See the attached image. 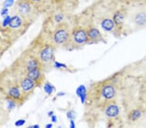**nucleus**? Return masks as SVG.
I'll list each match as a JSON object with an SVG mask.
<instances>
[{"instance_id":"obj_1","label":"nucleus","mask_w":146,"mask_h":128,"mask_svg":"<svg viewBox=\"0 0 146 128\" xmlns=\"http://www.w3.org/2000/svg\"><path fill=\"white\" fill-rule=\"evenodd\" d=\"M131 23L136 29H142L146 27V11L139 10L132 14L130 19Z\"/></svg>"},{"instance_id":"obj_2","label":"nucleus","mask_w":146,"mask_h":128,"mask_svg":"<svg viewBox=\"0 0 146 128\" xmlns=\"http://www.w3.org/2000/svg\"><path fill=\"white\" fill-rule=\"evenodd\" d=\"M69 38V34L64 29H59L54 34L53 39L56 43L62 44L67 41Z\"/></svg>"},{"instance_id":"obj_3","label":"nucleus","mask_w":146,"mask_h":128,"mask_svg":"<svg viewBox=\"0 0 146 128\" xmlns=\"http://www.w3.org/2000/svg\"><path fill=\"white\" fill-rule=\"evenodd\" d=\"M74 39L78 44L85 43L88 39V32L84 29L77 30L74 34Z\"/></svg>"},{"instance_id":"obj_4","label":"nucleus","mask_w":146,"mask_h":128,"mask_svg":"<svg viewBox=\"0 0 146 128\" xmlns=\"http://www.w3.org/2000/svg\"><path fill=\"white\" fill-rule=\"evenodd\" d=\"M53 49L49 47L42 51L40 53V58L43 62H48L51 61L53 56Z\"/></svg>"},{"instance_id":"obj_5","label":"nucleus","mask_w":146,"mask_h":128,"mask_svg":"<svg viewBox=\"0 0 146 128\" xmlns=\"http://www.w3.org/2000/svg\"><path fill=\"white\" fill-rule=\"evenodd\" d=\"M115 89L112 85H108L103 87L102 90V95L106 99H111L115 96Z\"/></svg>"},{"instance_id":"obj_6","label":"nucleus","mask_w":146,"mask_h":128,"mask_svg":"<svg viewBox=\"0 0 146 128\" xmlns=\"http://www.w3.org/2000/svg\"><path fill=\"white\" fill-rule=\"evenodd\" d=\"M18 10L20 14H22V16H27L30 13L31 7L29 3L23 1L22 3L18 4Z\"/></svg>"},{"instance_id":"obj_7","label":"nucleus","mask_w":146,"mask_h":128,"mask_svg":"<svg viewBox=\"0 0 146 128\" xmlns=\"http://www.w3.org/2000/svg\"><path fill=\"white\" fill-rule=\"evenodd\" d=\"M34 85H35L34 81L28 77L23 79L22 81V83H21V87H22V89L23 91H25V92L29 91L31 90L34 87Z\"/></svg>"},{"instance_id":"obj_8","label":"nucleus","mask_w":146,"mask_h":128,"mask_svg":"<svg viewBox=\"0 0 146 128\" xmlns=\"http://www.w3.org/2000/svg\"><path fill=\"white\" fill-rule=\"evenodd\" d=\"M119 108L115 105H110L105 110V114L109 117H115L119 114Z\"/></svg>"},{"instance_id":"obj_9","label":"nucleus","mask_w":146,"mask_h":128,"mask_svg":"<svg viewBox=\"0 0 146 128\" xmlns=\"http://www.w3.org/2000/svg\"><path fill=\"white\" fill-rule=\"evenodd\" d=\"M88 36L89 38L94 41L100 40V39H101V32L96 28H92L89 30L88 32Z\"/></svg>"},{"instance_id":"obj_10","label":"nucleus","mask_w":146,"mask_h":128,"mask_svg":"<svg viewBox=\"0 0 146 128\" xmlns=\"http://www.w3.org/2000/svg\"><path fill=\"white\" fill-rule=\"evenodd\" d=\"M114 25L115 23L114 21L109 18L103 20V22H101V27L106 31H111L114 28Z\"/></svg>"},{"instance_id":"obj_11","label":"nucleus","mask_w":146,"mask_h":128,"mask_svg":"<svg viewBox=\"0 0 146 128\" xmlns=\"http://www.w3.org/2000/svg\"><path fill=\"white\" fill-rule=\"evenodd\" d=\"M41 76V73L39 69H36L31 71H28L27 73V77L31 79V80L35 81H37L39 80V78Z\"/></svg>"},{"instance_id":"obj_12","label":"nucleus","mask_w":146,"mask_h":128,"mask_svg":"<svg viewBox=\"0 0 146 128\" xmlns=\"http://www.w3.org/2000/svg\"><path fill=\"white\" fill-rule=\"evenodd\" d=\"M22 20L18 16H14L11 18L10 23H9V26L13 29H16L21 26L22 25Z\"/></svg>"},{"instance_id":"obj_13","label":"nucleus","mask_w":146,"mask_h":128,"mask_svg":"<svg viewBox=\"0 0 146 128\" xmlns=\"http://www.w3.org/2000/svg\"><path fill=\"white\" fill-rule=\"evenodd\" d=\"M136 71L138 72V73L141 72V73L146 75V58L136 65Z\"/></svg>"},{"instance_id":"obj_14","label":"nucleus","mask_w":146,"mask_h":128,"mask_svg":"<svg viewBox=\"0 0 146 128\" xmlns=\"http://www.w3.org/2000/svg\"><path fill=\"white\" fill-rule=\"evenodd\" d=\"M38 67H39V62L36 59L31 60L27 62V71L38 69Z\"/></svg>"},{"instance_id":"obj_15","label":"nucleus","mask_w":146,"mask_h":128,"mask_svg":"<svg viewBox=\"0 0 146 128\" xmlns=\"http://www.w3.org/2000/svg\"><path fill=\"white\" fill-rule=\"evenodd\" d=\"M77 94L80 97L82 103L85 101L86 98V89L83 85H81L77 90Z\"/></svg>"},{"instance_id":"obj_16","label":"nucleus","mask_w":146,"mask_h":128,"mask_svg":"<svg viewBox=\"0 0 146 128\" xmlns=\"http://www.w3.org/2000/svg\"><path fill=\"white\" fill-rule=\"evenodd\" d=\"M9 95H10L11 97L14 98L18 99L20 96V91L17 87H13L9 89Z\"/></svg>"},{"instance_id":"obj_17","label":"nucleus","mask_w":146,"mask_h":128,"mask_svg":"<svg viewBox=\"0 0 146 128\" xmlns=\"http://www.w3.org/2000/svg\"><path fill=\"white\" fill-rule=\"evenodd\" d=\"M124 20V16L121 13H116L114 17V22L117 25H119Z\"/></svg>"},{"instance_id":"obj_18","label":"nucleus","mask_w":146,"mask_h":128,"mask_svg":"<svg viewBox=\"0 0 146 128\" xmlns=\"http://www.w3.org/2000/svg\"><path fill=\"white\" fill-rule=\"evenodd\" d=\"M44 91H45V92L48 95H51L53 92V87L52 85L49 84V83H46V84L44 85Z\"/></svg>"},{"instance_id":"obj_19","label":"nucleus","mask_w":146,"mask_h":128,"mask_svg":"<svg viewBox=\"0 0 146 128\" xmlns=\"http://www.w3.org/2000/svg\"><path fill=\"white\" fill-rule=\"evenodd\" d=\"M14 2H15V0H6L3 4L4 7H10L13 5Z\"/></svg>"},{"instance_id":"obj_20","label":"nucleus","mask_w":146,"mask_h":128,"mask_svg":"<svg viewBox=\"0 0 146 128\" xmlns=\"http://www.w3.org/2000/svg\"><path fill=\"white\" fill-rule=\"evenodd\" d=\"M11 18L10 16H6V18H5L3 22V27H7V25H9V23H10Z\"/></svg>"},{"instance_id":"obj_21","label":"nucleus","mask_w":146,"mask_h":128,"mask_svg":"<svg viewBox=\"0 0 146 128\" xmlns=\"http://www.w3.org/2000/svg\"><path fill=\"white\" fill-rule=\"evenodd\" d=\"M25 123V120H23V119H20V120H18L16 121V122H15V125H16V126H22V125H23V124H24Z\"/></svg>"},{"instance_id":"obj_22","label":"nucleus","mask_w":146,"mask_h":128,"mask_svg":"<svg viewBox=\"0 0 146 128\" xmlns=\"http://www.w3.org/2000/svg\"><path fill=\"white\" fill-rule=\"evenodd\" d=\"M55 66L57 68H62V67H66V66H65L64 64H61V63L59 62H55Z\"/></svg>"},{"instance_id":"obj_23","label":"nucleus","mask_w":146,"mask_h":128,"mask_svg":"<svg viewBox=\"0 0 146 128\" xmlns=\"http://www.w3.org/2000/svg\"><path fill=\"white\" fill-rule=\"evenodd\" d=\"M15 104L13 101H9L8 102V108L9 109H13V108H15Z\"/></svg>"},{"instance_id":"obj_24","label":"nucleus","mask_w":146,"mask_h":128,"mask_svg":"<svg viewBox=\"0 0 146 128\" xmlns=\"http://www.w3.org/2000/svg\"><path fill=\"white\" fill-rule=\"evenodd\" d=\"M8 11H9V9L7 8V7H4L3 9H2L1 11V14L2 16H4V15H6L8 13Z\"/></svg>"},{"instance_id":"obj_25","label":"nucleus","mask_w":146,"mask_h":128,"mask_svg":"<svg viewBox=\"0 0 146 128\" xmlns=\"http://www.w3.org/2000/svg\"><path fill=\"white\" fill-rule=\"evenodd\" d=\"M55 19L56 21H57V22H60V21H61L63 19V16L61 14H58L56 16Z\"/></svg>"},{"instance_id":"obj_26","label":"nucleus","mask_w":146,"mask_h":128,"mask_svg":"<svg viewBox=\"0 0 146 128\" xmlns=\"http://www.w3.org/2000/svg\"><path fill=\"white\" fill-rule=\"evenodd\" d=\"M51 120H52L53 122H56V116H51Z\"/></svg>"},{"instance_id":"obj_27","label":"nucleus","mask_w":146,"mask_h":128,"mask_svg":"<svg viewBox=\"0 0 146 128\" xmlns=\"http://www.w3.org/2000/svg\"><path fill=\"white\" fill-rule=\"evenodd\" d=\"M75 127V125H74V121L72 120L71 121V127Z\"/></svg>"},{"instance_id":"obj_28","label":"nucleus","mask_w":146,"mask_h":128,"mask_svg":"<svg viewBox=\"0 0 146 128\" xmlns=\"http://www.w3.org/2000/svg\"><path fill=\"white\" fill-rule=\"evenodd\" d=\"M46 127H49V128L52 127V124H48L46 125Z\"/></svg>"},{"instance_id":"obj_29","label":"nucleus","mask_w":146,"mask_h":128,"mask_svg":"<svg viewBox=\"0 0 146 128\" xmlns=\"http://www.w3.org/2000/svg\"><path fill=\"white\" fill-rule=\"evenodd\" d=\"M32 1H36V2H38V1H40V0H32Z\"/></svg>"}]
</instances>
